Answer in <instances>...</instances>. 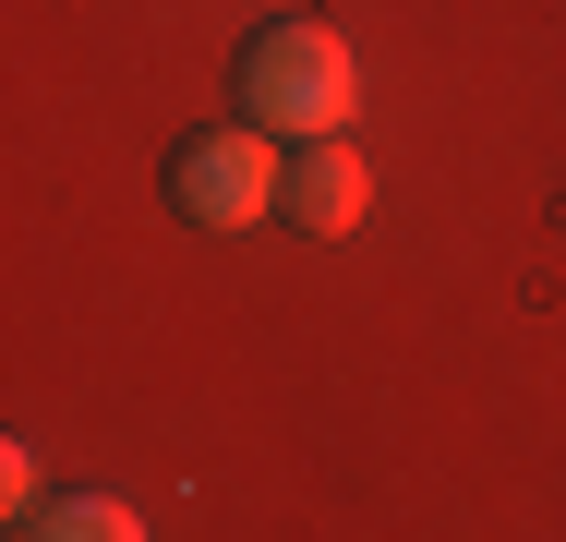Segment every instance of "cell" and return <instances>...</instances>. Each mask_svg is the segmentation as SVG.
I'll return each mask as SVG.
<instances>
[{
	"label": "cell",
	"mask_w": 566,
	"mask_h": 542,
	"mask_svg": "<svg viewBox=\"0 0 566 542\" xmlns=\"http://www.w3.org/2000/svg\"><path fill=\"white\" fill-rule=\"evenodd\" d=\"M0 494H12V507H49V494H36V446H24V434L0 446Z\"/></svg>",
	"instance_id": "5"
},
{
	"label": "cell",
	"mask_w": 566,
	"mask_h": 542,
	"mask_svg": "<svg viewBox=\"0 0 566 542\" xmlns=\"http://www.w3.org/2000/svg\"><path fill=\"white\" fill-rule=\"evenodd\" d=\"M277 181H290V157H277V133H253V121L169 145V217H193V229H253V217H277Z\"/></svg>",
	"instance_id": "2"
},
{
	"label": "cell",
	"mask_w": 566,
	"mask_h": 542,
	"mask_svg": "<svg viewBox=\"0 0 566 542\" xmlns=\"http://www.w3.org/2000/svg\"><path fill=\"white\" fill-rule=\"evenodd\" d=\"M24 542H145V519L120 494H49V507H24Z\"/></svg>",
	"instance_id": "4"
},
{
	"label": "cell",
	"mask_w": 566,
	"mask_h": 542,
	"mask_svg": "<svg viewBox=\"0 0 566 542\" xmlns=\"http://www.w3.org/2000/svg\"><path fill=\"white\" fill-rule=\"evenodd\" d=\"M277 217H290V229H314V241H349V229L374 217V169H361V145H349V133H314V145H290Z\"/></svg>",
	"instance_id": "3"
},
{
	"label": "cell",
	"mask_w": 566,
	"mask_h": 542,
	"mask_svg": "<svg viewBox=\"0 0 566 542\" xmlns=\"http://www.w3.org/2000/svg\"><path fill=\"white\" fill-rule=\"evenodd\" d=\"M349 97H361V61H349L338 24L314 12H277L229 49V108L277 145H314V133H349Z\"/></svg>",
	"instance_id": "1"
}]
</instances>
